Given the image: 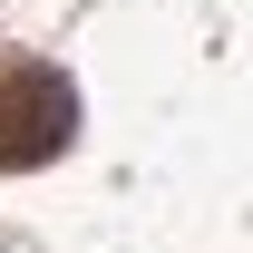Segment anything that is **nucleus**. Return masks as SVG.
Returning <instances> with one entry per match:
<instances>
[{"label": "nucleus", "instance_id": "1", "mask_svg": "<svg viewBox=\"0 0 253 253\" xmlns=\"http://www.w3.org/2000/svg\"><path fill=\"white\" fill-rule=\"evenodd\" d=\"M68 136H78V88L59 68H10L0 78V166L30 175V166L68 156Z\"/></svg>", "mask_w": 253, "mask_h": 253}]
</instances>
